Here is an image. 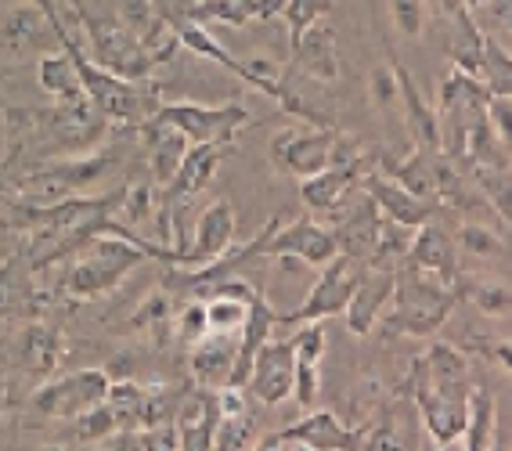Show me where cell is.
Returning a JSON list of instances; mask_svg holds the SVG:
<instances>
[{
	"mask_svg": "<svg viewBox=\"0 0 512 451\" xmlns=\"http://www.w3.org/2000/svg\"><path fill=\"white\" fill-rule=\"evenodd\" d=\"M394 314L383 322L386 336H415V340H430L437 329L448 322V314L455 311L458 293L440 282L437 275L422 271V267L404 260L394 271Z\"/></svg>",
	"mask_w": 512,
	"mask_h": 451,
	"instance_id": "1",
	"label": "cell"
},
{
	"mask_svg": "<svg viewBox=\"0 0 512 451\" xmlns=\"http://www.w3.org/2000/svg\"><path fill=\"white\" fill-rule=\"evenodd\" d=\"M148 253L141 246H134L130 239H119L101 231L94 239H87L73 257L62 275L65 296L73 300H98V296H109L112 289L123 282V278L134 271L138 264H145Z\"/></svg>",
	"mask_w": 512,
	"mask_h": 451,
	"instance_id": "2",
	"label": "cell"
},
{
	"mask_svg": "<svg viewBox=\"0 0 512 451\" xmlns=\"http://www.w3.org/2000/svg\"><path fill=\"white\" fill-rule=\"evenodd\" d=\"M83 51L109 73L123 76V80H145L156 62L148 58V51L130 37L127 29L116 19H94L83 8Z\"/></svg>",
	"mask_w": 512,
	"mask_h": 451,
	"instance_id": "3",
	"label": "cell"
},
{
	"mask_svg": "<svg viewBox=\"0 0 512 451\" xmlns=\"http://www.w3.org/2000/svg\"><path fill=\"white\" fill-rule=\"evenodd\" d=\"M368 430L372 426H343L336 412L321 408V412L303 415L300 423L285 426V430L271 433L264 441H256L260 451H282V448H300V451H354L368 444Z\"/></svg>",
	"mask_w": 512,
	"mask_h": 451,
	"instance_id": "4",
	"label": "cell"
},
{
	"mask_svg": "<svg viewBox=\"0 0 512 451\" xmlns=\"http://www.w3.org/2000/svg\"><path fill=\"white\" fill-rule=\"evenodd\" d=\"M361 267L365 260L350 257V253H336L329 264L321 267L318 282L311 286L307 300H303L296 311L289 314H278V322H325V318H339V314L347 311V300L354 293L357 278H361Z\"/></svg>",
	"mask_w": 512,
	"mask_h": 451,
	"instance_id": "5",
	"label": "cell"
},
{
	"mask_svg": "<svg viewBox=\"0 0 512 451\" xmlns=\"http://www.w3.org/2000/svg\"><path fill=\"white\" fill-rule=\"evenodd\" d=\"M159 123H170L192 141V145H202V141H235V134L242 127L253 123L249 109L228 102V105H199V102H174V105H159V112L152 116Z\"/></svg>",
	"mask_w": 512,
	"mask_h": 451,
	"instance_id": "6",
	"label": "cell"
},
{
	"mask_svg": "<svg viewBox=\"0 0 512 451\" xmlns=\"http://www.w3.org/2000/svg\"><path fill=\"white\" fill-rule=\"evenodd\" d=\"M336 138L339 127H289L271 141V159L278 170L293 177H314L336 163Z\"/></svg>",
	"mask_w": 512,
	"mask_h": 451,
	"instance_id": "7",
	"label": "cell"
},
{
	"mask_svg": "<svg viewBox=\"0 0 512 451\" xmlns=\"http://www.w3.org/2000/svg\"><path fill=\"white\" fill-rule=\"evenodd\" d=\"M109 387H112V376L105 369L69 372V376L47 379L44 387H37L33 408L44 415H55V419H76V415L101 405L109 397Z\"/></svg>",
	"mask_w": 512,
	"mask_h": 451,
	"instance_id": "8",
	"label": "cell"
},
{
	"mask_svg": "<svg viewBox=\"0 0 512 451\" xmlns=\"http://www.w3.org/2000/svg\"><path fill=\"white\" fill-rule=\"evenodd\" d=\"M293 379H296V350L293 340H264L253 354L249 383L253 397L260 405L275 408L293 401Z\"/></svg>",
	"mask_w": 512,
	"mask_h": 451,
	"instance_id": "9",
	"label": "cell"
},
{
	"mask_svg": "<svg viewBox=\"0 0 512 451\" xmlns=\"http://www.w3.org/2000/svg\"><path fill=\"white\" fill-rule=\"evenodd\" d=\"M336 253H339V246H336L332 228L311 221V217H303V221H293V224L282 221L264 242V257H271V260L296 257L307 267H325Z\"/></svg>",
	"mask_w": 512,
	"mask_h": 451,
	"instance_id": "10",
	"label": "cell"
},
{
	"mask_svg": "<svg viewBox=\"0 0 512 451\" xmlns=\"http://www.w3.org/2000/svg\"><path fill=\"white\" fill-rule=\"evenodd\" d=\"M375 163H379V156L357 152L350 163H339V166H329V170H321V174H314V177H303L300 181L303 206H307L311 213H321V217H332V213L339 210V203H343V195H347L350 188L361 185L365 170H372Z\"/></svg>",
	"mask_w": 512,
	"mask_h": 451,
	"instance_id": "11",
	"label": "cell"
},
{
	"mask_svg": "<svg viewBox=\"0 0 512 451\" xmlns=\"http://www.w3.org/2000/svg\"><path fill=\"white\" fill-rule=\"evenodd\" d=\"M231 145H235V141H202V145H188L174 181L163 188V199L170 203V213H181L184 199H192V195H199L202 188L210 185L213 177H217V166L224 163V156L231 152Z\"/></svg>",
	"mask_w": 512,
	"mask_h": 451,
	"instance_id": "12",
	"label": "cell"
},
{
	"mask_svg": "<svg viewBox=\"0 0 512 451\" xmlns=\"http://www.w3.org/2000/svg\"><path fill=\"white\" fill-rule=\"evenodd\" d=\"M235 231H238L235 203H228V199H217V203L206 206V210L199 213L192 246H184V253L177 257V264L199 267V264H210V260L224 257V253L235 246Z\"/></svg>",
	"mask_w": 512,
	"mask_h": 451,
	"instance_id": "13",
	"label": "cell"
},
{
	"mask_svg": "<svg viewBox=\"0 0 512 451\" xmlns=\"http://www.w3.org/2000/svg\"><path fill=\"white\" fill-rule=\"evenodd\" d=\"M325 83L311 80V76H303L300 69H289V73L278 76V91H275V102L285 116H293V120H303L307 127H339L336 123V105L329 102V94L321 91Z\"/></svg>",
	"mask_w": 512,
	"mask_h": 451,
	"instance_id": "14",
	"label": "cell"
},
{
	"mask_svg": "<svg viewBox=\"0 0 512 451\" xmlns=\"http://www.w3.org/2000/svg\"><path fill=\"white\" fill-rule=\"evenodd\" d=\"M390 296H394V271L375 264L361 267V278H357L354 293L347 300V311H343L347 329L354 336H372V329L379 325V311L390 304Z\"/></svg>",
	"mask_w": 512,
	"mask_h": 451,
	"instance_id": "15",
	"label": "cell"
},
{
	"mask_svg": "<svg viewBox=\"0 0 512 451\" xmlns=\"http://www.w3.org/2000/svg\"><path fill=\"white\" fill-rule=\"evenodd\" d=\"M383 51L390 58L397 73V102H401V116L412 130L415 145H426V148H440V120H437V105H430L422 98V91L415 87L412 73L404 69V62L397 58V51L390 47V40L383 37Z\"/></svg>",
	"mask_w": 512,
	"mask_h": 451,
	"instance_id": "16",
	"label": "cell"
},
{
	"mask_svg": "<svg viewBox=\"0 0 512 451\" xmlns=\"http://www.w3.org/2000/svg\"><path fill=\"white\" fill-rule=\"evenodd\" d=\"M37 267L29 264L22 253L8 257L0 264V322L8 318H40L47 296L33 282Z\"/></svg>",
	"mask_w": 512,
	"mask_h": 451,
	"instance_id": "17",
	"label": "cell"
},
{
	"mask_svg": "<svg viewBox=\"0 0 512 451\" xmlns=\"http://www.w3.org/2000/svg\"><path fill=\"white\" fill-rule=\"evenodd\" d=\"M361 188L372 195V203L379 206L383 217L397 224H408V228H422L426 221H433V203L412 195L408 188H401L390 174H379V163L372 170H365L361 177Z\"/></svg>",
	"mask_w": 512,
	"mask_h": 451,
	"instance_id": "18",
	"label": "cell"
},
{
	"mask_svg": "<svg viewBox=\"0 0 512 451\" xmlns=\"http://www.w3.org/2000/svg\"><path fill=\"white\" fill-rule=\"evenodd\" d=\"M188 354V372L199 387L220 390L228 387L231 369L238 358V332H206L199 343H192Z\"/></svg>",
	"mask_w": 512,
	"mask_h": 451,
	"instance_id": "19",
	"label": "cell"
},
{
	"mask_svg": "<svg viewBox=\"0 0 512 451\" xmlns=\"http://www.w3.org/2000/svg\"><path fill=\"white\" fill-rule=\"evenodd\" d=\"M293 65L303 76H311L318 83H336L339 80V51H336V29L329 22H311L300 29L293 40Z\"/></svg>",
	"mask_w": 512,
	"mask_h": 451,
	"instance_id": "20",
	"label": "cell"
},
{
	"mask_svg": "<svg viewBox=\"0 0 512 451\" xmlns=\"http://www.w3.org/2000/svg\"><path fill=\"white\" fill-rule=\"evenodd\" d=\"M408 264H415V267H422V271L437 275L440 282H448L451 289H455V278L462 275L455 242H451L448 231H440L433 221H426L422 228H415L412 249H408Z\"/></svg>",
	"mask_w": 512,
	"mask_h": 451,
	"instance_id": "21",
	"label": "cell"
},
{
	"mask_svg": "<svg viewBox=\"0 0 512 451\" xmlns=\"http://www.w3.org/2000/svg\"><path fill=\"white\" fill-rule=\"evenodd\" d=\"M138 130L145 134V145H148V152H145L148 177H152L159 188H166L170 181H174L177 166H181L184 152H188V145H192V141L184 138L177 127H170V123H159V120L141 123Z\"/></svg>",
	"mask_w": 512,
	"mask_h": 451,
	"instance_id": "22",
	"label": "cell"
},
{
	"mask_svg": "<svg viewBox=\"0 0 512 451\" xmlns=\"http://www.w3.org/2000/svg\"><path fill=\"white\" fill-rule=\"evenodd\" d=\"M220 419L217 390L202 387L177 408V448L184 451H206L213 448V426Z\"/></svg>",
	"mask_w": 512,
	"mask_h": 451,
	"instance_id": "23",
	"label": "cell"
},
{
	"mask_svg": "<svg viewBox=\"0 0 512 451\" xmlns=\"http://www.w3.org/2000/svg\"><path fill=\"white\" fill-rule=\"evenodd\" d=\"M336 224H332V235H336V246L339 253H350L357 260H368L375 246V235H379V221H383V213L379 206L372 203V195L365 192V199L357 206H350V213H332Z\"/></svg>",
	"mask_w": 512,
	"mask_h": 451,
	"instance_id": "24",
	"label": "cell"
},
{
	"mask_svg": "<svg viewBox=\"0 0 512 451\" xmlns=\"http://www.w3.org/2000/svg\"><path fill=\"white\" fill-rule=\"evenodd\" d=\"M15 354H19V365L37 379H51V372L58 369L62 361V336H58L55 325H44L40 318H29V325L19 332L15 340Z\"/></svg>",
	"mask_w": 512,
	"mask_h": 451,
	"instance_id": "25",
	"label": "cell"
},
{
	"mask_svg": "<svg viewBox=\"0 0 512 451\" xmlns=\"http://www.w3.org/2000/svg\"><path fill=\"white\" fill-rule=\"evenodd\" d=\"M37 83H40V91L51 94L58 105H80V102H87V94H83V83H80V73H76L73 58L65 55V51L40 55Z\"/></svg>",
	"mask_w": 512,
	"mask_h": 451,
	"instance_id": "26",
	"label": "cell"
},
{
	"mask_svg": "<svg viewBox=\"0 0 512 451\" xmlns=\"http://www.w3.org/2000/svg\"><path fill=\"white\" fill-rule=\"evenodd\" d=\"M451 19H455V33H451V40H448L451 65L480 80V47H484V29L476 26V19L469 15V8L451 11Z\"/></svg>",
	"mask_w": 512,
	"mask_h": 451,
	"instance_id": "27",
	"label": "cell"
},
{
	"mask_svg": "<svg viewBox=\"0 0 512 451\" xmlns=\"http://www.w3.org/2000/svg\"><path fill=\"white\" fill-rule=\"evenodd\" d=\"M174 22V29H177V40H181V47H188L192 55H199V58H206V62H217L220 69H228V73H235L238 80H242V58H235L228 51V47L220 44L217 37H213L210 29L206 26H199V22H192V19H170Z\"/></svg>",
	"mask_w": 512,
	"mask_h": 451,
	"instance_id": "28",
	"label": "cell"
},
{
	"mask_svg": "<svg viewBox=\"0 0 512 451\" xmlns=\"http://www.w3.org/2000/svg\"><path fill=\"white\" fill-rule=\"evenodd\" d=\"M44 37H55V29H51V22H47V15L37 4L11 11L8 19H4V47H8L11 55H26V51L40 47Z\"/></svg>",
	"mask_w": 512,
	"mask_h": 451,
	"instance_id": "29",
	"label": "cell"
},
{
	"mask_svg": "<svg viewBox=\"0 0 512 451\" xmlns=\"http://www.w3.org/2000/svg\"><path fill=\"white\" fill-rule=\"evenodd\" d=\"M494 423H498V405L487 387H469V415H466V448L487 451L494 448Z\"/></svg>",
	"mask_w": 512,
	"mask_h": 451,
	"instance_id": "30",
	"label": "cell"
},
{
	"mask_svg": "<svg viewBox=\"0 0 512 451\" xmlns=\"http://www.w3.org/2000/svg\"><path fill=\"white\" fill-rule=\"evenodd\" d=\"M412 239H415V228H408V224H397V221H390V217H383V221H379V235H375V246H372V253H368L365 264L390 267V271H397V267L408 260Z\"/></svg>",
	"mask_w": 512,
	"mask_h": 451,
	"instance_id": "31",
	"label": "cell"
},
{
	"mask_svg": "<svg viewBox=\"0 0 512 451\" xmlns=\"http://www.w3.org/2000/svg\"><path fill=\"white\" fill-rule=\"evenodd\" d=\"M480 83L487 87V94H512L509 47L494 33H484V47H480Z\"/></svg>",
	"mask_w": 512,
	"mask_h": 451,
	"instance_id": "32",
	"label": "cell"
},
{
	"mask_svg": "<svg viewBox=\"0 0 512 451\" xmlns=\"http://www.w3.org/2000/svg\"><path fill=\"white\" fill-rule=\"evenodd\" d=\"M451 242H455V253H462L469 260H509L505 239L494 228H484V224H462Z\"/></svg>",
	"mask_w": 512,
	"mask_h": 451,
	"instance_id": "33",
	"label": "cell"
},
{
	"mask_svg": "<svg viewBox=\"0 0 512 451\" xmlns=\"http://www.w3.org/2000/svg\"><path fill=\"white\" fill-rule=\"evenodd\" d=\"M419 361H422V372H426L433 383H469L466 354L458 347H451V343H430Z\"/></svg>",
	"mask_w": 512,
	"mask_h": 451,
	"instance_id": "34",
	"label": "cell"
},
{
	"mask_svg": "<svg viewBox=\"0 0 512 451\" xmlns=\"http://www.w3.org/2000/svg\"><path fill=\"white\" fill-rule=\"evenodd\" d=\"M455 293L466 296V300H473L480 311L487 314V318H509L512 311V296H509V286H494V282H480V278L473 275H462L455 278Z\"/></svg>",
	"mask_w": 512,
	"mask_h": 451,
	"instance_id": "35",
	"label": "cell"
},
{
	"mask_svg": "<svg viewBox=\"0 0 512 451\" xmlns=\"http://www.w3.org/2000/svg\"><path fill=\"white\" fill-rule=\"evenodd\" d=\"M181 19H192L199 26H246L253 22V8L249 4H238V0H192V8L181 11Z\"/></svg>",
	"mask_w": 512,
	"mask_h": 451,
	"instance_id": "36",
	"label": "cell"
},
{
	"mask_svg": "<svg viewBox=\"0 0 512 451\" xmlns=\"http://www.w3.org/2000/svg\"><path fill=\"white\" fill-rule=\"evenodd\" d=\"M473 174V181L480 188H484L487 203L498 210V217H502V231H509L512 224V177L509 170H469Z\"/></svg>",
	"mask_w": 512,
	"mask_h": 451,
	"instance_id": "37",
	"label": "cell"
},
{
	"mask_svg": "<svg viewBox=\"0 0 512 451\" xmlns=\"http://www.w3.org/2000/svg\"><path fill=\"white\" fill-rule=\"evenodd\" d=\"M249 437H256V426L249 419V412H235V415H220L217 426H213V448L217 451H242L249 448Z\"/></svg>",
	"mask_w": 512,
	"mask_h": 451,
	"instance_id": "38",
	"label": "cell"
},
{
	"mask_svg": "<svg viewBox=\"0 0 512 451\" xmlns=\"http://www.w3.org/2000/svg\"><path fill=\"white\" fill-rule=\"evenodd\" d=\"M368 98H372V109L383 112V116H397L401 112V102H397V73L390 58L379 62L368 76Z\"/></svg>",
	"mask_w": 512,
	"mask_h": 451,
	"instance_id": "39",
	"label": "cell"
},
{
	"mask_svg": "<svg viewBox=\"0 0 512 451\" xmlns=\"http://www.w3.org/2000/svg\"><path fill=\"white\" fill-rule=\"evenodd\" d=\"M73 423H76L80 444H101L105 437H112V433L119 430V419H116V412H112L109 401H101V405H94L91 412L76 415Z\"/></svg>",
	"mask_w": 512,
	"mask_h": 451,
	"instance_id": "40",
	"label": "cell"
},
{
	"mask_svg": "<svg viewBox=\"0 0 512 451\" xmlns=\"http://www.w3.org/2000/svg\"><path fill=\"white\" fill-rule=\"evenodd\" d=\"M206 304V325H210V332H238V325H242V318H246V304L242 300H235V296H210V300H202Z\"/></svg>",
	"mask_w": 512,
	"mask_h": 451,
	"instance_id": "41",
	"label": "cell"
},
{
	"mask_svg": "<svg viewBox=\"0 0 512 451\" xmlns=\"http://www.w3.org/2000/svg\"><path fill=\"white\" fill-rule=\"evenodd\" d=\"M329 11H332V0H285L282 15H285V22H289V29H293V40H296L300 29H307L311 22L325 19Z\"/></svg>",
	"mask_w": 512,
	"mask_h": 451,
	"instance_id": "42",
	"label": "cell"
},
{
	"mask_svg": "<svg viewBox=\"0 0 512 451\" xmlns=\"http://www.w3.org/2000/svg\"><path fill=\"white\" fill-rule=\"evenodd\" d=\"M166 314H170V293H152L138 311L130 314V329L134 332H145V329H163L166 325Z\"/></svg>",
	"mask_w": 512,
	"mask_h": 451,
	"instance_id": "43",
	"label": "cell"
},
{
	"mask_svg": "<svg viewBox=\"0 0 512 451\" xmlns=\"http://www.w3.org/2000/svg\"><path fill=\"white\" fill-rule=\"evenodd\" d=\"M206 332H210V325H206V304H202V300H184V311H181V318H177V340H181L184 347H192Z\"/></svg>",
	"mask_w": 512,
	"mask_h": 451,
	"instance_id": "44",
	"label": "cell"
},
{
	"mask_svg": "<svg viewBox=\"0 0 512 451\" xmlns=\"http://www.w3.org/2000/svg\"><path fill=\"white\" fill-rule=\"evenodd\" d=\"M390 11H394V26L404 37H422V29H426V4L422 0H390Z\"/></svg>",
	"mask_w": 512,
	"mask_h": 451,
	"instance_id": "45",
	"label": "cell"
},
{
	"mask_svg": "<svg viewBox=\"0 0 512 451\" xmlns=\"http://www.w3.org/2000/svg\"><path fill=\"white\" fill-rule=\"evenodd\" d=\"M285 0H256V19H275V15H282Z\"/></svg>",
	"mask_w": 512,
	"mask_h": 451,
	"instance_id": "46",
	"label": "cell"
},
{
	"mask_svg": "<svg viewBox=\"0 0 512 451\" xmlns=\"http://www.w3.org/2000/svg\"><path fill=\"white\" fill-rule=\"evenodd\" d=\"M8 112H0V174H8Z\"/></svg>",
	"mask_w": 512,
	"mask_h": 451,
	"instance_id": "47",
	"label": "cell"
},
{
	"mask_svg": "<svg viewBox=\"0 0 512 451\" xmlns=\"http://www.w3.org/2000/svg\"><path fill=\"white\" fill-rule=\"evenodd\" d=\"M437 8H440V11H448V15H451V11L466 8V4H462V0H437Z\"/></svg>",
	"mask_w": 512,
	"mask_h": 451,
	"instance_id": "48",
	"label": "cell"
},
{
	"mask_svg": "<svg viewBox=\"0 0 512 451\" xmlns=\"http://www.w3.org/2000/svg\"><path fill=\"white\" fill-rule=\"evenodd\" d=\"M466 8H480V4H487V0H462Z\"/></svg>",
	"mask_w": 512,
	"mask_h": 451,
	"instance_id": "49",
	"label": "cell"
}]
</instances>
